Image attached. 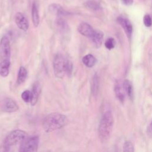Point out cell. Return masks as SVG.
I'll list each match as a JSON object with an SVG mask.
<instances>
[{
  "label": "cell",
  "mask_w": 152,
  "mask_h": 152,
  "mask_svg": "<svg viewBox=\"0 0 152 152\" xmlns=\"http://www.w3.org/2000/svg\"><path fill=\"white\" fill-rule=\"evenodd\" d=\"M48 10L51 13L58 17L67 16L68 13L63 9V7L58 4H51L48 7Z\"/></svg>",
  "instance_id": "11"
},
{
  "label": "cell",
  "mask_w": 152,
  "mask_h": 152,
  "mask_svg": "<svg viewBox=\"0 0 152 152\" xmlns=\"http://www.w3.org/2000/svg\"><path fill=\"white\" fill-rule=\"evenodd\" d=\"M143 22L144 25L147 27H150L151 26V19L149 14H146L144 16L143 19Z\"/></svg>",
  "instance_id": "26"
},
{
  "label": "cell",
  "mask_w": 152,
  "mask_h": 152,
  "mask_svg": "<svg viewBox=\"0 0 152 152\" xmlns=\"http://www.w3.org/2000/svg\"><path fill=\"white\" fill-rule=\"evenodd\" d=\"M104 33L102 31L99 30H94L92 36L90 39L91 40L93 43L96 48H99L102 46L104 40Z\"/></svg>",
  "instance_id": "12"
},
{
  "label": "cell",
  "mask_w": 152,
  "mask_h": 152,
  "mask_svg": "<svg viewBox=\"0 0 152 152\" xmlns=\"http://www.w3.org/2000/svg\"><path fill=\"white\" fill-rule=\"evenodd\" d=\"M27 137L25 131L21 130H16L10 132L4 140L5 148H10L11 146H16L21 143Z\"/></svg>",
  "instance_id": "4"
},
{
  "label": "cell",
  "mask_w": 152,
  "mask_h": 152,
  "mask_svg": "<svg viewBox=\"0 0 152 152\" xmlns=\"http://www.w3.org/2000/svg\"><path fill=\"white\" fill-rule=\"evenodd\" d=\"M53 67L55 76L60 79L64 77L66 75L70 76L73 71V64L71 61L61 54L55 56Z\"/></svg>",
  "instance_id": "3"
},
{
  "label": "cell",
  "mask_w": 152,
  "mask_h": 152,
  "mask_svg": "<svg viewBox=\"0 0 152 152\" xmlns=\"http://www.w3.org/2000/svg\"><path fill=\"white\" fill-rule=\"evenodd\" d=\"M114 126V117L112 112L108 110L104 113L101 118L98 134L99 138L102 141L107 140L111 136Z\"/></svg>",
  "instance_id": "2"
},
{
  "label": "cell",
  "mask_w": 152,
  "mask_h": 152,
  "mask_svg": "<svg viewBox=\"0 0 152 152\" xmlns=\"http://www.w3.org/2000/svg\"><path fill=\"white\" fill-rule=\"evenodd\" d=\"M114 90H115L114 91H115V93L117 98L118 99V100L120 101L121 103H124L125 101V93L124 90L123 89L122 83H121V82L120 81H117L116 82Z\"/></svg>",
  "instance_id": "14"
},
{
  "label": "cell",
  "mask_w": 152,
  "mask_h": 152,
  "mask_svg": "<svg viewBox=\"0 0 152 152\" xmlns=\"http://www.w3.org/2000/svg\"><path fill=\"white\" fill-rule=\"evenodd\" d=\"M15 22L17 26V27L23 30L27 31L29 27V22L26 18V17L22 13H17L15 16Z\"/></svg>",
  "instance_id": "8"
},
{
  "label": "cell",
  "mask_w": 152,
  "mask_h": 152,
  "mask_svg": "<svg viewBox=\"0 0 152 152\" xmlns=\"http://www.w3.org/2000/svg\"><path fill=\"white\" fill-rule=\"evenodd\" d=\"M122 1L126 6H131L133 4V0H122Z\"/></svg>",
  "instance_id": "27"
},
{
  "label": "cell",
  "mask_w": 152,
  "mask_h": 152,
  "mask_svg": "<svg viewBox=\"0 0 152 152\" xmlns=\"http://www.w3.org/2000/svg\"><path fill=\"white\" fill-rule=\"evenodd\" d=\"M105 47L109 50H111L114 49L115 46V39L112 37H109L107 39L105 42Z\"/></svg>",
  "instance_id": "23"
},
{
  "label": "cell",
  "mask_w": 152,
  "mask_h": 152,
  "mask_svg": "<svg viewBox=\"0 0 152 152\" xmlns=\"http://www.w3.org/2000/svg\"><path fill=\"white\" fill-rule=\"evenodd\" d=\"M67 117L60 113L54 112L48 115L43 120L42 126L46 133L59 130L68 124Z\"/></svg>",
  "instance_id": "1"
},
{
  "label": "cell",
  "mask_w": 152,
  "mask_h": 152,
  "mask_svg": "<svg viewBox=\"0 0 152 152\" xmlns=\"http://www.w3.org/2000/svg\"><path fill=\"white\" fill-rule=\"evenodd\" d=\"M21 97H22V99L23 100L24 102H25L26 103L30 102V99H31V91L28 90H24L22 93Z\"/></svg>",
  "instance_id": "24"
},
{
  "label": "cell",
  "mask_w": 152,
  "mask_h": 152,
  "mask_svg": "<svg viewBox=\"0 0 152 152\" xmlns=\"http://www.w3.org/2000/svg\"><path fill=\"white\" fill-rule=\"evenodd\" d=\"M32 19L33 25L36 27L39 26L40 22V17L39 13V7L37 3L34 2L32 8Z\"/></svg>",
  "instance_id": "15"
},
{
  "label": "cell",
  "mask_w": 152,
  "mask_h": 152,
  "mask_svg": "<svg viewBox=\"0 0 152 152\" xmlns=\"http://www.w3.org/2000/svg\"><path fill=\"white\" fill-rule=\"evenodd\" d=\"M19 107L15 101L10 98L6 97L0 102V110L4 112L13 113L17 111Z\"/></svg>",
  "instance_id": "7"
},
{
  "label": "cell",
  "mask_w": 152,
  "mask_h": 152,
  "mask_svg": "<svg viewBox=\"0 0 152 152\" xmlns=\"http://www.w3.org/2000/svg\"><path fill=\"white\" fill-rule=\"evenodd\" d=\"M123 150L124 151H134V146L133 143L130 141H126L123 146Z\"/></svg>",
  "instance_id": "25"
},
{
  "label": "cell",
  "mask_w": 152,
  "mask_h": 152,
  "mask_svg": "<svg viewBox=\"0 0 152 152\" xmlns=\"http://www.w3.org/2000/svg\"><path fill=\"white\" fill-rule=\"evenodd\" d=\"M39 138L38 136L26 137L22 143L20 147V151H36L38 148Z\"/></svg>",
  "instance_id": "5"
},
{
  "label": "cell",
  "mask_w": 152,
  "mask_h": 152,
  "mask_svg": "<svg viewBox=\"0 0 152 152\" xmlns=\"http://www.w3.org/2000/svg\"><path fill=\"white\" fill-rule=\"evenodd\" d=\"M77 30L81 35L89 38L91 37L94 31V29H93L92 26L86 22L81 23L79 25Z\"/></svg>",
  "instance_id": "10"
},
{
  "label": "cell",
  "mask_w": 152,
  "mask_h": 152,
  "mask_svg": "<svg viewBox=\"0 0 152 152\" xmlns=\"http://www.w3.org/2000/svg\"><path fill=\"white\" fill-rule=\"evenodd\" d=\"M91 91L94 96H96L98 91L99 89V78L97 74H94L93 80H92V84H91Z\"/></svg>",
  "instance_id": "21"
},
{
  "label": "cell",
  "mask_w": 152,
  "mask_h": 152,
  "mask_svg": "<svg viewBox=\"0 0 152 152\" xmlns=\"http://www.w3.org/2000/svg\"><path fill=\"white\" fill-rule=\"evenodd\" d=\"M122 86L125 93L129 97L130 99H132L134 96L133 86L132 83L128 80H125L122 83Z\"/></svg>",
  "instance_id": "17"
},
{
  "label": "cell",
  "mask_w": 152,
  "mask_h": 152,
  "mask_svg": "<svg viewBox=\"0 0 152 152\" xmlns=\"http://www.w3.org/2000/svg\"><path fill=\"white\" fill-rule=\"evenodd\" d=\"M27 76V71L24 67H20L18 72L17 83L18 84H22L23 83Z\"/></svg>",
  "instance_id": "20"
},
{
  "label": "cell",
  "mask_w": 152,
  "mask_h": 152,
  "mask_svg": "<svg viewBox=\"0 0 152 152\" xmlns=\"http://www.w3.org/2000/svg\"><path fill=\"white\" fill-rule=\"evenodd\" d=\"M10 60H1L0 62V76L6 77L10 73Z\"/></svg>",
  "instance_id": "16"
},
{
  "label": "cell",
  "mask_w": 152,
  "mask_h": 152,
  "mask_svg": "<svg viewBox=\"0 0 152 152\" xmlns=\"http://www.w3.org/2000/svg\"><path fill=\"white\" fill-rule=\"evenodd\" d=\"M82 61L86 67L91 68V67H93L96 64V59L93 55L87 54L83 58Z\"/></svg>",
  "instance_id": "19"
},
{
  "label": "cell",
  "mask_w": 152,
  "mask_h": 152,
  "mask_svg": "<svg viewBox=\"0 0 152 152\" xmlns=\"http://www.w3.org/2000/svg\"><path fill=\"white\" fill-rule=\"evenodd\" d=\"M117 20L119 24L121 26L122 29L124 30L127 37L130 39L131 37L133 32V27L130 21L128 19L122 17H118Z\"/></svg>",
  "instance_id": "9"
},
{
  "label": "cell",
  "mask_w": 152,
  "mask_h": 152,
  "mask_svg": "<svg viewBox=\"0 0 152 152\" xmlns=\"http://www.w3.org/2000/svg\"><path fill=\"white\" fill-rule=\"evenodd\" d=\"M0 57L1 60H10L11 45L9 37L3 36L0 40Z\"/></svg>",
  "instance_id": "6"
},
{
  "label": "cell",
  "mask_w": 152,
  "mask_h": 152,
  "mask_svg": "<svg viewBox=\"0 0 152 152\" xmlns=\"http://www.w3.org/2000/svg\"><path fill=\"white\" fill-rule=\"evenodd\" d=\"M40 84L38 82L35 83L31 91V99L30 102L32 105L33 106L37 103L40 93Z\"/></svg>",
  "instance_id": "13"
},
{
  "label": "cell",
  "mask_w": 152,
  "mask_h": 152,
  "mask_svg": "<svg viewBox=\"0 0 152 152\" xmlns=\"http://www.w3.org/2000/svg\"><path fill=\"white\" fill-rule=\"evenodd\" d=\"M56 24L58 29L61 33H66L69 31V26L66 21L63 19L59 17L56 22Z\"/></svg>",
  "instance_id": "18"
},
{
  "label": "cell",
  "mask_w": 152,
  "mask_h": 152,
  "mask_svg": "<svg viewBox=\"0 0 152 152\" xmlns=\"http://www.w3.org/2000/svg\"><path fill=\"white\" fill-rule=\"evenodd\" d=\"M84 6L86 8L93 11H97L100 9V6L97 3L93 1H87L84 3Z\"/></svg>",
  "instance_id": "22"
},
{
  "label": "cell",
  "mask_w": 152,
  "mask_h": 152,
  "mask_svg": "<svg viewBox=\"0 0 152 152\" xmlns=\"http://www.w3.org/2000/svg\"><path fill=\"white\" fill-rule=\"evenodd\" d=\"M147 133L149 135L150 137H151V124H150V125L147 127Z\"/></svg>",
  "instance_id": "28"
}]
</instances>
